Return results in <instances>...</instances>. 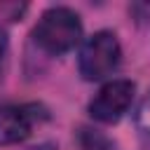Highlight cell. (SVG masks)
I'll return each mask as SVG.
<instances>
[{
  "label": "cell",
  "mask_w": 150,
  "mask_h": 150,
  "mask_svg": "<svg viewBox=\"0 0 150 150\" xmlns=\"http://www.w3.org/2000/svg\"><path fill=\"white\" fill-rule=\"evenodd\" d=\"M33 38L40 45V49L59 56L70 52L82 40V21L77 12H73L70 7H49L40 16Z\"/></svg>",
  "instance_id": "1"
},
{
  "label": "cell",
  "mask_w": 150,
  "mask_h": 150,
  "mask_svg": "<svg viewBox=\"0 0 150 150\" xmlns=\"http://www.w3.org/2000/svg\"><path fill=\"white\" fill-rule=\"evenodd\" d=\"M120 59H122V49H120L115 33L96 30L91 38L84 40V45L80 49V59H77L80 75L89 82L103 80L117 70Z\"/></svg>",
  "instance_id": "2"
},
{
  "label": "cell",
  "mask_w": 150,
  "mask_h": 150,
  "mask_svg": "<svg viewBox=\"0 0 150 150\" xmlns=\"http://www.w3.org/2000/svg\"><path fill=\"white\" fill-rule=\"evenodd\" d=\"M134 91H136V84L131 80H110L89 101V115L103 124L117 122L129 110L134 101Z\"/></svg>",
  "instance_id": "3"
},
{
  "label": "cell",
  "mask_w": 150,
  "mask_h": 150,
  "mask_svg": "<svg viewBox=\"0 0 150 150\" xmlns=\"http://www.w3.org/2000/svg\"><path fill=\"white\" fill-rule=\"evenodd\" d=\"M40 105H2L0 108V145H14L30 136L40 117Z\"/></svg>",
  "instance_id": "4"
},
{
  "label": "cell",
  "mask_w": 150,
  "mask_h": 150,
  "mask_svg": "<svg viewBox=\"0 0 150 150\" xmlns=\"http://www.w3.org/2000/svg\"><path fill=\"white\" fill-rule=\"evenodd\" d=\"M77 145L80 150H117V143L110 136L91 127H82L77 131Z\"/></svg>",
  "instance_id": "5"
},
{
  "label": "cell",
  "mask_w": 150,
  "mask_h": 150,
  "mask_svg": "<svg viewBox=\"0 0 150 150\" xmlns=\"http://www.w3.org/2000/svg\"><path fill=\"white\" fill-rule=\"evenodd\" d=\"M136 127L141 131H150V91L136 108Z\"/></svg>",
  "instance_id": "6"
},
{
  "label": "cell",
  "mask_w": 150,
  "mask_h": 150,
  "mask_svg": "<svg viewBox=\"0 0 150 150\" xmlns=\"http://www.w3.org/2000/svg\"><path fill=\"white\" fill-rule=\"evenodd\" d=\"M5 49H7V38H5V30L0 28V61L5 59Z\"/></svg>",
  "instance_id": "7"
},
{
  "label": "cell",
  "mask_w": 150,
  "mask_h": 150,
  "mask_svg": "<svg viewBox=\"0 0 150 150\" xmlns=\"http://www.w3.org/2000/svg\"><path fill=\"white\" fill-rule=\"evenodd\" d=\"M26 150H56L54 143H40V145H33V148H26Z\"/></svg>",
  "instance_id": "8"
}]
</instances>
